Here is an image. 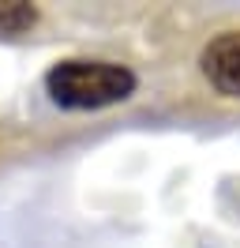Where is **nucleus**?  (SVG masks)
Here are the masks:
<instances>
[{
    "instance_id": "f257e3e1",
    "label": "nucleus",
    "mask_w": 240,
    "mask_h": 248,
    "mask_svg": "<svg viewBox=\"0 0 240 248\" xmlns=\"http://www.w3.org/2000/svg\"><path fill=\"white\" fill-rule=\"evenodd\" d=\"M135 91V76L120 64L64 61L49 72V94L64 109H102L124 102Z\"/></svg>"
},
{
    "instance_id": "f03ea898",
    "label": "nucleus",
    "mask_w": 240,
    "mask_h": 248,
    "mask_svg": "<svg viewBox=\"0 0 240 248\" xmlns=\"http://www.w3.org/2000/svg\"><path fill=\"white\" fill-rule=\"evenodd\" d=\"M203 76L218 94L240 98V31L218 34L207 49H203Z\"/></svg>"
},
{
    "instance_id": "7ed1b4c3",
    "label": "nucleus",
    "mask_w": 240,
    "mask_h": 248,
    "mask_svg": "<svg viewBox=\"0 0 240 248\" xmlns=\"http://www.w3.org/2000/svg\"><path fill=\"white\" fill-rule=\"evenodd\" d=\"M34 23V8L30 4H0V34L27 31Z\"/></svg>"
}]
</instances>
